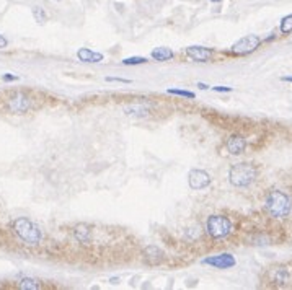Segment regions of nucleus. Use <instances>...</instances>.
I'll use <instances>...</instances> for the list:
<instances>
[{
  "mask_svg": "<svg viewBox=\"0 0 292 290\" xmlns=\"http://www.w3.org/2000/svg\"><path fill=\"white\" fill-rule=\"evenodd\" d=\"M198 87L201 88V90H206V88H207V85H204V84H198Z\"/></svg>",
  "mask_w": 292,
  "mask_h": 290,
  "instance_id": "nucleus-25",
  "label": "nucleus"
},
{
  "mask_svg": "<svg viewBox=\"0 0 292 290\" xmlns=\"http://www.w3.org/2000/svg\"><path fill=\"white\" fill-rule=\"evenodd\" d=\"M106 80L108 82H121V84H129V82H131L128 78H116V77H108Z\"/></svg>",
  "mask_w": 292,
  "mask_h": 290,
  "instance_id": "nucleus-21",
  "label": "nucleus"
},
{
  "mask_svg": "<svg viewBox=\"0 0 292 290\" xmlns=\"http://www.w3.org/2000/svg\"><path fill=\"white\" fill-rule=\"evenodd\" d=\"M292 202L290 197L282 191H271L266 197V210L274 219H284L290 214Z\"/></svg>",
  "mask_w": 292,
  "mask_h": 290,
  "instance_id": "nucleus-1",
  "label": "nucleus"
},
{
  "mask_svg": "<svg viewBox=\"0 0 292 290\" xmlns=\"http://www.w3.org/2000/svg\"><path fill=\"white\" fill-rule=\"evenodd\" d=\"M163 258H165L163 251L155 245H150L144 250V259L149 266H158V264H162Z\"/></svg>",
  "mask_w": 292,
  "mask_h": 290,
  "instance_id": "nucleus-10",
  "label": "nucleus"
},
{
  "mask_svg": "<svg viewBox=\"0 0 292 290\" xmlns=\"http://www.w3.org/2000/svg\"><path fill=\"white\" fill-rule=\"evenodd\" d=\"M170 95H178V96H185V98H194V93L193 92H186V90H166Z\"/></svg>",
  "mask_w": 292,
  "mask_h": 290,
  "instance_id": "nucleus-20",
  "label": "nucleus"
},
{
  "mask_svg": "<svg viewBox=\"0 0 292 290\" xmlns=\"http://www.w3.org/2000/svg\"><path fill=\"white\" fill-rule=\"evenodd\" d=\"M145 62H147L145 57H128V59L123 61L124 65H137V64H145Z\"/></svg>",
  "mask_w": 292,
  "mask_h": 290,
  "instance_id": "nucleus-19",
  "label": "nucleus"
},
{
  "mask_svg": "<svg viewBox=\"0 0 292 290\" xmlns=\"http://www.w3.org/2000/svg\"><path fill=\"white\" fill-rule=\"evenodd\" d=\"M7 44H8V41L0 35V49H4V47H7Z\"/></svg>",
  "mask_w": 292,
  "mask_h": 290,
  "instance_id": "nucleus-23",
  "label": "nucleus"
},
{
  "mask_svg": "<svg viewBox=\"0 0 292 290\" xmlns=\"http://www.w3.org/2000/svg\"><path fill=\"white\" fill-rule=\"evenodd\" d=\"M13 231L21 242L28 245H38L43 240V233H41L39 227L25 217H20L13 222Z\"/></svg>",
  "mask_w": 292,
  "mask_h": 290,
  "instance_id": "nucleus-2",
  "label": "nucleus"
},
{
  "mask_svg": "<svg viewBox=\"0 0 292 290\" xmlns=\"http://www.w3.org/2000/svg\"><path fill=\"white\" fill-rule=\"evenodd\" d=\"M152 59L158 61V62H165L173 59V51L170 47H157L152 51Z\"/></svg>",
  "mask_w": 292,
  "mask_h": 290,
  "instance_id": "nucleus-13",
  "label": "nucleus"
},
{
  "mask_svg": "<svg viewBox=\"0 0 292 290\" xmlns=\"http://www.w3.org/2000/svg\"><path fill=\"white\" fill-rule=\"evenodd\" d=\"M245 148H247V140L241 137V136L233 134V136L229 137V140H227V150H229L232 155L244 153Z\"/></svg>",
  "mask_w": 292,
  "mask_h": 290,
  "instance_id": "nucleus-11",
  "label": "nucleus"
},
{
  "mask_svg": "<svg viewBox=\"0 0 292 290\" xmlns=\"http://www.w3.org/2000/svg\"><path fill=\"white\" fill-rule=\"evenodd\" d=\"M30 106H31V99L25 93H16L8 99V110L16 114L27 113L30 110Z\"/></svg>",
  "mask_w": 292,
  "mask_h": 290,
  "instance_id": "nucleus-8",
  "label": "nucleus"
},
{
  "mask_svg": "<svg viewBox=\"0 0 292 290\" xmlns=\"http://www.w3.org/2000/svg\"><path fill=\"white\" fill-rule=\"evenodd\" d=\"M33 15H35V20L38 23H46L47 15L44 13V10L41 7H33Z\"/></svg>",
  "mask_w": 292,
  "mask_h": 290,
  "instance_id": "nucleus-18",
  "label": "nucleus"
},
{
  "mask_svg": "<svg viewBox=\"0 0 292 290\" xmlns=\"http://www.w3.org/2000/svg\"><path fill=\"white\" fill-rule=\"evenodd\" d=\"M18 77H15V75H4V80L5 82H12V80H16Z\"/></svg>",
  "mask_w": 292,
  "mask_h": 290,
  "instance_id": "nucleus-24",
  "label": "nucleus"
},
{
  "mask_svg": "<svg viewBox=\"0 0 292 290\" xmlns=\"http://www.w3.org/2000/svg\"><path fill=\"white\" fill-rule=\"evenodd\" d=\"M74 235H75V238H77L80 243H88V240H90V227L85 225V223H80V225H77V227L74 228Z\"/></svg>",
  "mask_w": 292,
  "mask_h": 290,
  "instance_id": "nucleus-14",
  "label": "nucleus"
},
{
  "mask_svg": "<svg viewBox=\"0 0 292 290\" xmlns=\"http://www.w3.org/2000/svg\"><path fill=\"white\" fill-rule=\"evenodd\" d=\"M18 287H20V288H23V290H38L41 285H39L38 280L27 277V279H21V280H20Z\"/></svg>",
  "mask_w": 292,
  "mask_h": 290,
  "instance_id": "nucleus-16",
  "label": "nucleus"
},
{
  "mask_svg": "<svg viewBox=\"0 0 292 290\" xmlns=\"http://www.w3.org/2000/svg\"><path fill=\"white\" fill-rule=\"evenodd\" d=\"M186 56L196 62H207L212 57V51L203 46H189L186 47Z\"/></svg>",
  "mask_w": 292,
  "mask_h": 290,
  "instance_id": "nucleus-9",
  "label": "nucleus"
},
{
  "mask_svg": "<svg viewBox=\"0 0 292 290\" xmlns=\"http://www.w3.org/2000/svg\"><path fill=\"white\" fill-rule=\"evenodd\" d=\"M77 56H79V59L83 61V62H102L103 61V54L93 52V51H90V49H87V47L79 49Z\"/></svg>",
  "mask_w": 292,
  "mask_h": 290,
  "instance_id": "nucleus-12",
  "label": "nucleus"
},
{
  "mask_svg": "<svg viewBox=\"0 0 292 290\" xmlns=\"http://www.w3.org/2000/svg\"><path fill=\"white\" fill-rule=\"evenodd\" d=\"M256 178V168L250 163H238L233 165L229 171V181L237 188L250 186Z\"/></svg>",
  "mask_w": 292,
  "mask_h": 290,
  "instance_id": "nucleus-3",
  "label": "nucleus"
},
{
  "mask_svg": "<svg viewBox=\"0 0 292 290\" xmlns=\"http://www.w3.org/2000/svg\"><path fill=\"white\" fill-rule=\"evenodd\" d=\"M281 31L284 33V35H289V33H292V13L282 18V21H281Z\"/></svg>",
  "mask_w": 292,
  "mask_h": 290,
  "instance_id": "nucleus-17",
  "label": "nucleus"
},
{
  "mask_svg": "<svg viewBox=\"0 0 292 290\" xmlns=\"http://www.w3.org/2000/svg\"><path fill=\"white\" fill-rule=\"evenodd\" d=\"M203 264H209L212 268H217V269H229L233 268L237 264L235 258L229 253H222L217 256H211V258H206L203 259Z\"/></svg>",
  "mask_w": 292,
  "mask_h": 290,
  "instance_id": "nucleus-6",
  "label": "nucleus"
},
{
  "mask_svg": "<svg viewBox=\"0 0 292 290\" xmlns=\"http://www.w3.org/2000/svg\"><path fill=\"white\" fill-rule=\"evenodd\" d=\"M188 183L191 189H204L211 184V176L209 173L204 170H191L188 176Z\"/></svg>",
  "mask_w": 292,
  "mask_h": 290,
  "instance_id": "nucleus-7",
  "label": "nucleus"
},
{
  "mask_svg": "<svg viewBox=\"0 0 292 290\" xmlns=\"http://www.w3.org/2000/svg\"><path fill=\"white\" fill-rule=\"evenodd\" d=\"M206 230L214 240H221L232 231V222L224 215H212V217L207 219Z\"/></svg>",
  "mask_w": 292,
  "mask_h": 290,
  "instance_id": "nucleus-4",
  "label": "nucleus"
},
{
  "mask_svg": "<svg viewBox=\"0 0 292 290\" xmlns=\"http://www.w3.org/2000/svg\"><path fill=\"white\" fill-rule=\"evenodd\" d=\"M126 111L129 116H140V118H144V116H149V108L142 106V104H131V106H126Z\"/></svg>",
  "mask_w": 292,
  "mask_h": 290,
  "instance_id": "nucleus-15",
  "label": "nucleus"
},
{
  "mask_svg": "<svg viewBox=\"0 0 292 290\" xmlns=\"http://www.w3.org/2000/svg\"><path fill=\"white\" fill-rule=\"evenodd\" d=\"M282 80H284V82H292V75L290 77H282Z\"/></svg>",
  "mask_w": 292,
  "mask_h": 290,
  "instance_id": "nucleus-26",
  "label": "nucleus"
},
{
  "mask_svg": "<svg viewBox=\"0 0 292 290\" xmlns=\"http://www.w3.org/2000/svg\"><path fill=\"white\" fill-rule=\"evenodd\" d=\"M211 2H214V4H217V2H222V0H211Z\"/></svg>",
  "mask_w": 292,
  "mask_h": 290,
  "instance_id": "nucleus-27",
  "label": "nucleus"
},
{
  "mask_svg": "<svg viewBox=\"0 0 292 290\" xmlns=\"http://www.w3.org/2000/svg\"><path fill=\"white\" fill-rule=\"evenodd\" d=\"M260 43H261V39L258 38L256 35H248L245 38L238 39L237 43L232 46V52L238 54V56L250 54V52H253L258 46H260Z\"/></svg>",
  "mask_w": 292,
  "mask_h": 290,
  "instance_id": "nucleus-5",
  "label": "nucleus"
},
{
  "mask_svg": "<svg viewBox=\"0 0 292 290\" xmlns=\"http://www.w3.org/2000/svg\"><path fill=\"white\" fill-rule=\"evenodd\" d=\"M215 92H232L230 87H214Z\"/></svg>",
  "mask_w": 292,
  "mask_h": 290,
  "instance_id": "nucleus-22",
  "label": "nucleus"
}]
</instances>
